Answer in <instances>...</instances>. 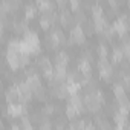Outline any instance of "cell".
I'll return each instance as SVG.
<instances>
[{"label": "cell", "instance_id": "cell-1", "mask_svg": "<svg viewBox=\"0 0 130 130\" xmlns=\"http://www.w3.org/2000/svg\"><path fill=\"white\" fill-rule=\"evenodd\" d=\"M98 69H100V74L104 80L110 81V78L113 77V69L110 66V63L107 61V58H100L98 60Z\"/></svg>", "mask_w": 130, "mask_h": 130}, {"label": "cell", "instance_id": "cell-2", "mask_svg": "<svg viewBox=\"0 0 130 130\" xmlns=\"http://www.w3.org/2000/svg\"><path fill=\"white\" fill-rule=\"evenodd\" d=\"M113 29H115V32L119 35V37H124V35H127V29H128V25H127V15H121L118 20H115L113 22Z\"/></svg>", "mask_w": 130, "mask_h": 130}, {"label": "cell", "instance_id": "cell-3", "mask_svg": "<svg viewBox=\"0 0 130 130\" xmlns=\"http://www.w3.org/2000/svg\"><path fill=\"white\" fill-rule=\"evenodd\" d=\"M15 87L19 89V93H20V101H22V103H28V101L31 100L32 90H31V87L26 84V81H20V83H17V86H15Z\"/></svg>", "mask_w": 130, "mask_h": 130}, {"label": "cell", "instance_id": "cell-4", "mask_svg": "<svg viewBox=\"0 0 130 130\" xmlns=\"http://www.w3.org/2000/svg\"><path fill=\"white\" fill-rule=\"evenodd\" d=\"M71 37L75 40V43L78 44H83L86 41V34H84V29L81 25H75L72 29H71Z\"/></svg>", "mask_w": 130, "mask_h": 130}, {"label": "cell", "instance_id": "cell-5", "mask_svg": "<svg viewBox=\"0 0 130 130\" xmlns=\"http://www.w3.org/2000/svg\"><path fill=\"white\" fill-rule=\"evenodd\" d=\"M83 100H84V103H86V109H87V110H90V112H93V113H98V112H100V104H101V103L96 101L93 95H84Z\"/></svg>", "mask_w": 130, "mask_h": 130}, {"label": "cell", "instance_id": "cell-6", "mask_svg": "<svg viewBox=\"0 0 130 130\" xmlns=\"http://www.w3.org/2000/svg\"><path fill=\"white\" fill-rule=\"evenodd\" d=\"M69 104H71V106H74V107L78 110V113H84V112H86L84 100H83L78 93H75V95H71V96H69Z\"/></svg>", "mask_w": 130, "mask_h": 130}, {"label": "cell", "instance_id": "cell-7", "mask_svg": "<svg viewBox=\"0 0 130 130\" xmlns=\"http://www.w3.org/2000/svg\"><path fill=\"white\" fill-rule=\"evenodd\" d=\"M6 60H8V64H9L12 69L20 68V54L12 52V51H8L6 52Z\"/></svg>", "mask_w": 130, "mask_h": 130}, {"label": "cell", "instance_id": "cell-8", "mask_svg": "<svg viewBox=\"0 0 130 130\" xmlns=\"http://www.w3.org/2000/svg\"><path fill=\"white\" fill-rule=\"evenodd\" d=\"M6 113L8 115H11V116H22L23 113H25V106L20 103H14V104H9L8 106V110H6Z\"/></svg>", "mask_w": 130, "mask_h": 130}, {"label": "cell", "instance_id": "cell-9", "mask_svg": "<svg viewBox=\"0 0 130 130\" xmlns=\"http://www.w3.org/2000/svg\"><path fill=\"white\" fill-rule=\"evenodd\" d=\"M12 28H14V32H15V34H23V35H25L26 32H29V29H28V19L14 22Z\"/></svg>", "mask_w": 130, "mask_h": 130}, {"label": "cell", "instance_id": "cell-10", "mask_svg": "<svg viewBox=\"0 0 130 130\" xmlns=\"http://www.w3.org/2000/svg\"><path fill=\"white\" fill-rule=\"evenodd\" d=\"M26 84L31 87L32 92H37L40 87H43V86H41V81H40V78H38L37 75H31V77H28V78H26Z\"/></svg>", "mask_w": 130, "mask_h": 130}, {"label": "cell", "instance_id": "cell-11", "mask_svg": "<svg viewBox=\"0 0 130 130\" xmlns=\"http://www.w3.org/2000/svg\"><path fill=\"white\" fill-rule=\"evenodd\" d=\"M6 98H8V103H9V104H14L17 100H20L19 89H17V87H9V89L6 90Z\"/></svg>", "mask_w": 130, "mask_h": 130}, {"label": "cell", "instance_id": "cell-12", "mask_svg": "<svg viewBox=\"0 0 130 130\" xmlns=\"http://www.w3.org/2000/svg\"><path fill=\"white\" fill-rule=\"evenodd\" d=\"M37 11H38V8H37L35 3H28V5L25 6V17H26V19H32Z\"/></svg>", "mask_w": 130, "mask_h": 130}, {"label": "cell", "instance_id": "cell-13", "mask_svg": "<svg viewBox=\"0 0 130 130\" xmlns=\"http://www.w3.org/2000/svg\"><path fill=\"white\" fill-rule=\"evenodd\" d=\"M122 60H124L122 47H115L113 52H112V61L113 63H122Z\"/></svg>", "mask_w": 130, "mask_h": 130}, {"label": "cell", "instance_id": "cell-14", "mask_svg": "<svg viewBox=\"0 0 130 130\" xmlns=\"http://www.w3.org/2000/svg\"><path fill=\"white\" fill-rule=\"evenodd\" d=\"M69 63V57L66 52H58L55 57V64H61V66H68Z\"/></svg>", "mask_w": 130, "mask_h": 130}, {"label": "cell", "instance_id": "cell-15", "mask_svg": "<svg viewBox=\"0 0 130 130\" xmlns=\"http://www.w3.org/2000/svg\"><path fill=\"white\" fill-rule=\"evenodd\" d=\"M113 119H115V122H116L118 127H125V125H127V116L121 115L119 112H116V113L113 115Z\"/></svg>", "mask_w": 130, "mask_h": 130}, {"label": "cell", "instance_id": "cell-16", "mask_svg": "<svg viewBox=\"0 0 130 130\" xmlns=\"http://www.w3.org/2000/svg\"><path fill=\"white\" fill-rule=\"evenodd\" d=\"M116 103H118L119 109H125V110H128V112H130V101H128V98H127L125 95H124V96L116 98Z\"/></svg>", "mask_w": 130, "mask_h": 130}, {"label": "cell", "instance_id": "cell-17", "mask_svg": "<svg viewBox=\"0 0 130 130\" xmlns=\"http://www.w3.org/2000/svg\"><path fill=\"white\" fill-rule=\"evenodd\" d=\"M92 15H93V20H98V19H103V8L101 5H92Z\"/></svg>", "mask_w": 130, "mask_h": 130}, {"label": "cell", "instance_id": "cell-18", "mask_svg": "<svg viewBox=\"0 0 130 130\" xmlns=\"http://www.w3.org/2000/svg\"><path fill=\"white\" fill-rule=\"evenodd\" d=\"M113 93H115V96H116V98L124 96V95H125L124 84H122V83H115V86H113Z\"/></svg>", "mask_w": 130, "mask_h": 130}, {"label": "cell", "instance_id": "cell-19", "mask_svg": "<svg viewBox=\"0 0 130 130\" xmlns=\"http://www.w3.org/2000/svg\"><path fill=\"white\" fill-rule=\"evenodd\" d=\"M78 115V110L74 107V106H71V104H68V107H66V116L69 118V119H75V116Z\"/></svg>", "mask_w": 130, "mask_h": 130}, {"label": "cell", "instance_id": "cell-20", "mask_svg": "<svg viewBox=\"0 0 130 130\" xmlns=\"http://www.w3.org/2000/svg\"><path fill=\"white\" fill-rule=\"evenodd\" d=\"M20 127H22V130H34L32 128V122H31V119L29 118H23L22 116V124H20Z\"/></svg>", "mask_w": 130, "mask_h": 130}, {"label": "cell", "instance_id": "cell-21", "mask_svg": "<svg viewBox=\"0 0 130 130\" xmlns=\"http://www.w3.org/2000/svg\"><path fill=\"white\" fill-rule=\"evenodd\" d=\"M80 87H81V84H78V83H68V89H69V93H71V95L78 93Z\"/></svg>", "mask_w": 130, "mask_h": 130}, {"label": "cell", "instance_id": "cell-22", "mask_svg": "<svg viewBox=\"0 0 130 130\" xmlns=\"http://www.w3.org/2000/svg\"><path fill=\"white\" fill-rule=\"evenodd\" d=\"M29 64V54L26 52H22L20 54V68H25Z\"/></svg>", "mask_w": 130, "mask_h": 130}, {"label": "cell", "instance_id": "cell-23", "mask_svg": "<svg viewBox=\"0 0 130 130\" xmlns=\"http://www.w3.org/2000/svg\"><path fill=\"white\" fill-rule=\"evenodd\" d=\"M98 54H100V58H107V46L104 43L98 46Z\"/></svg>", "mask_w": 130, "mask_h": 130}, {"label": "cell", "instance_id": "cell-24", "mask_svg": "<svg viewBox=\"0 0 130 130\" xmlns=\"http://www.w3.org/2000/svg\"><path fill=\"white\" fill-rule=\"evenodd\" d=\"M103 34H104V37H106V38H112V37H113V34H115L113 26H110V25H109V26L104 29V32H103Z\"/></svg>", "mask_w": 130, "mask_h": 130}, {"label": "cell", "instance_id": "cell-25", "mask_svg": "<svg viewBox=\"0 0 130 130\" xmlns=\"http://www.w3.org/2000/svg\"><path fill=\"white\" fill-rule=\"evenodd\" d=\"M35 93V96H37V100H46V90H44V87H40L37 92H34Z\"/></svg>", "mask_w": 130, "mask_h": 130}, {"label": "cell", "instance_id": "cell-26", "mask_svg": "<svg viewBox=\"0 0 130 130\" xmlns=\"http://www.w3.org/2000/svg\"><path fill=\"white\" fill-rule=\"evenodd\" d=\"M83 60H86V61H89V63L93 61V55H92V52H90L89 49L83 51Z\"/></svg>", "mask_w": 130, "mask_h": 130}, {"label": "cell", "instance_id": "cell-27", "mask_svg": "<svg viewBox=\"0 0 130 130\" xmlns=\"http://www.w3.org/2000/svg\"><path fill=\"white\" fill-rule=\"evenodd\" d=\"M69 5H71V8L74 9V12H77V11L80 9V6H81V3H80V2H77V0H72Z\"/></svg>", "mask_w": 130, "mask_h": 130}, {"label": "cell", "instance_id": "cell-28", "mask_svg": "<svg viewBox=\"0 0 130 130\" xmlns=\"http://www.w3.org/2000/svg\"><path fill=\"white\" fill-rule=\"evenodd\" d=\"M38 130H52V124H51L49 121H46V122L40 124V128H38Z\"/></svg>", "mask_w": 130, "mask_h": 130}, {"label": "cell", "instance_id": "cell-29", "mask_svg": "<svg viewBox=\"0 0 130 130\" xmlns=\"http://www.w3.org/2000/svg\"><path fill=\"white\" fill-rule=\"evenodd\" d=\"M122 52H124V57L130 60V44H122Z\"/></svg>", "mask_w": 130, "mask_h": 130}, {"label": "cell", "instance_id": "cell-30", "mask_svg": "<svg viewBox=\"0 0 130 130\" xmlns=\"http://www.w3.org/2000/svg\"><path fill=\"white\" fill-rule=\"evenodd\" d=\"M122 84L127 87V89H130V75H124V80H122Z\"/></svg>", "mask_w": 130, "mask_h": 130}, {"label": "cell", "instance_id": "cell-31", "mask_svg": "<svg viewBox=\"0 0 130 130\" xmlns=\"http://www.w3.org/2000/svg\"><path fill=\"white\" fill-rule=\"evenodd\" d=\"M57 5H58V8H61V9L64 11V8H66V5H68V3H66V2H64V0H60V2H58Z\"/></svg>", "mask_w": 130, "mask_h": 130}, {"label": "cell", "instance_id": "cell-32", "mask_svg": "<svg viewBox=\"0 0 130 130\" xmlns=\"http://www.w3.org/2000/svg\"><path fill=\"white\" fill-rule=\"evenodd\" d=\"M109 5H110V6H112L115 11H116V8H118V5H119V3H118V2H115V0H110V2H109Z\"/></svg>", "mask_w": 130, "mask_h": 130}, {"label": "cell", "instance_id": "cell-33", "mask_svg": "<svg viewBox=\"0 0 130 130\" xmlns=\"http://www.w3.org/2000/svg\"><path fill=\"white\" fill-rule=\"evenodd\" d=\"M9 130H22V127H20V125H17V124H12V125L9 127Z\"/></svg>", "mask_w": 130, "mask_h": 130}, {"label": "cell", "instance_id": "cell-34", "mask_svg": "<svg viewBox=\"0 0 130 130\" xmlns=\"http://www.w3.org/2000/svg\"><path fill=\"white\" fill-rule=\"evenodd\" d=\"M128 8H130V2H128Z\"/></svg>", "mask_w": 130, "mask_h": 130}]
</instances>
